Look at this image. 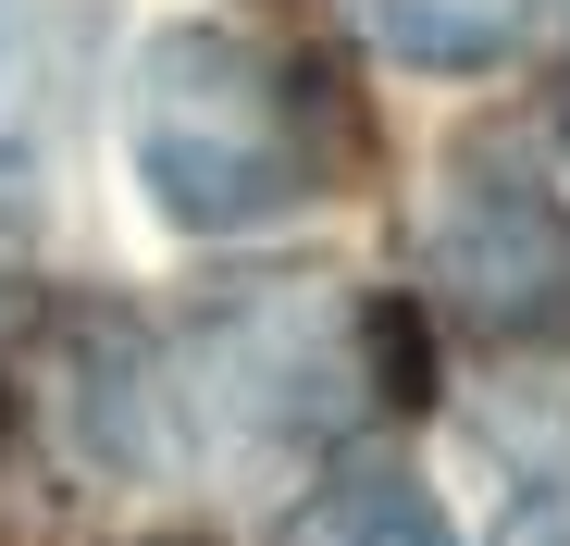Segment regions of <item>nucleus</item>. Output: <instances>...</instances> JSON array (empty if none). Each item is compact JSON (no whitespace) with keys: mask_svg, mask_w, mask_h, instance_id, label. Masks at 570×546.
I'll use <instances>...</instances> for the list:
<instances>
[{"mask_svg":"<svg viewBox=\"0 0 570 546\" xmlns=\"http://www.w3.org/2000/svg\"><path fill=\"white\" fill-rule=\"evenodd\" d=\"M137 174L174 224L199 236H236V224H273L335 187L347 162V113L335 87L273 50V38H236V26H174L149 38L137 62Z\"/></svg>","mask_w":570,"mask_h":546,"instance_id":"1","label":"nucleus"},{"mask_svg":"<svg viewBox=\"0 0 570 546\" xmlns=\"http://www.w3.org/2000/svg\"><path fill=\"white\" fill-rule=\"evenodd\" d=\"M434 286L484 335H570V224L509 162H459L434 212Z\"/></svg>","mask_w":570,"mask_h":546,"instance_id":"2","label":"nucleus"},{"mask_svg":"<svg viewBox=\"0 0 570 546\" xmlns=\"http://www.w3.org/2000/svg\"><path fill=\"white\" fill-rule=\"evenodd\" d=\"M347 26H360L372 50H397V62L459 75V62H497V50L533 26V0H347Z\"/></svg>","mask_w":570,"mask_h":546,"instance_id":"3","label":"nucleus"},{"mask_svg":"<svg viewBox=\"0 0 570 546\" xmlns=\"http://www.w3.org/2000/svg\"><path fill=\"white\" fill-rule=\"evenodd\" d=\"M273 546H459L446 521H434V497L422 485H385V472H360V485H323L298 521H285Z\"/></svg>","mask_w":570,"mask_h":546,"instance_id":"4","label":"nucleus"},{"mask_svg":"<svg viewBox=\"0 0 570 546\" xmlns=\"http://www.w3.org/2000/svg\"><path fill=\"white\" fill-rule=\"evenodd\" d=\"M558 137H570V87H558Z\"/></svg>","mask_w":570,"mask_h":546,"instance_id":"5","label":"nucleus"}]
</instances>
